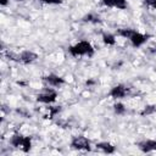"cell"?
Instances as JSON below:
<instances>
[{
	"label": "cell",
	"mask_w": 156,
	"mask_h": 156,
	"mask_svg": "<svg viewBox=\"0 0 156 156\" xmlns=\"http://www.w3.org/2000/svg\"><path fill=\"white\" fill-rule=\"evenodd\" d=\"M68 51L72 56H93L94 55V48L87 40H80L77 44L69 46Z\"/></svg>",
	"instance_id": "6da1fadb"
},
{
	"label": "cell",
	"mask_w": 156,
	"mask_h": 156,
	"mask_svg": "<svg viewBox=\"0 0 156 156\" xmlns=\"http://www.w3.org/2000/svg\"><path fill=\"white\" fill-rule=\"evenodd\" d=\"M7 57L12 61H17V62H21V63H32L34 62L37 58H38V54L30 51V50H23L21 51L20 54H16V52H7Z\"/></svg>",
	"instance_id": "7a4b0ae2"
},
{
	"label": "cell",
	"mask_w": 156,
	"mask_h": 156,
	"mask_svg": "<svg viewBox=\"0 0 156 156\" xmlns=\"http://www.w3.org/2000/svg\"><path fill=\"white\" fill-rule=\"evenodd\" d=\"M10 144L13 146V147H21L24 152H28L32 147V140H30V136H24L22 134H13L10 139Z\"/></svg>",
	"instance_id": "3957f363"
},
{
	"label": "cell",
	"mask_w": 156,
	"mask_h": 156,
	"mask_svg": "<svg viewBox=\"0 0 156 156\" xmlns=\"http://www.w3.org/2000/svg\"><path fill=\"white\" fill-rule=\"evenodd\" d=\"M56 98H57V93L51 88H46L37 95V101L43 104H51L56 100Z\"/></svg>",
	"instance_id": "277c9868"
},
{
	"label": "cell",
	"mask_w": 156,
	"mask_h": 156,
	"mask_svg": "<svg viewBox=\"0 0 156 156\" xmlns=\"http://www.w3.org/2000/svg\"><path fill=\"white\" fill-rule=\"evenodd\" d=\"M149 38H150L149 34H143V33L136 32V30L133 29V32H132V34L129 35L128 39H129L130 44H132L134 48H140L143 44H145V43L149 40Z\"/></svg>",
	"instance_id": "5b68a950"
},
{
	"label": "cell",
	"mask_w": 156,
	"mask_h": 156,
	"mask_svg": "<svg viewBox=\"0 0 156 156\" xmlns=\"http://www.w3.org/2000/svg\"><path fill=\"white\" fill-rule=\"evenodd\" d=\"M71 146L73 149H77V150H90V141L85 138V136H74L72 140H71Z\"/></svg>",
	"instance_id": "8992f818"
},
{
	"label": "cell",
	"mask_w": 156,
	"mask_h": 156,
	"mask_svg": "<svg viewBox=\"0 0 156 156\" xmlns=\"http://www.w3.org/2000/svg\"><path fill=\"white\" fill-rule=\"evenodd\" d=\"M128 93H129V89H128L126 85H123V84H117V85H115V87L110 90L108 95H110L112 99H122V98H126V96L128 95Z\"/></svg>",
	"instance_id": "52a82bcc"
},
{
	"label": "cell",
	"mask_w": 156,
	"mask_h": 156,
	"mask_svg": "<svg viewBox=\"0 0 156 156\" xmlns=\"http://www.w3.org/2000/svg\"><path fill=\"white\" fill-rule=\"evenodd\" d=\"M43 80L50 85V87H61L62 84H65V79L57 74H54V73H50L48 76H44L43 77Z\"/></svg>",
	"instance_id": "ba28073f"
},
{
	"label": "cell",
	"mask_w": 156,
	"mask_h": 156,
	"mask_svg": "<svg viewBox=\"0 0 156 156\" xmlns=\"http://www.w3.org/2000/svg\"><path fill=\"white\" fill-rule=\"evenodd\" d=\"M138 147L143 151V152H151V151H156V140L154 139H145L138 143Z\"/></svg>",
	"instance_id": "9c48e42d"
},
{
	"label": "cell",
	"mask_w": 156,
	"mask_h": 156,
	"mask_svg": "<svg viewBox=\"0 0 156 156\" xmlns=\"http://www.w3.org/2000/svg\"><path fill=\"white\" fill-rule=\"evenodd\" d=\"M105 6L108 7H117L121 10H124L127 7V0H101Z\"/></svg>",
	"instance_id": "30bf717a"
},
{
	"label": "cell",
	"mask_w": 156,
	"mask_h": 156,
	"mask_svg": "<svg viewBox=\"0 0 156 156\" xmlns=\"http://www.w3.org/2000/svg\"><path fill=\"white\" fill-rule=\"evenodd\" d=\"M96 149L106 152V154H113L115 152V146L107 141H101V143H98L96 144Z\"/></svg>",
	"instance_id": "8fae6325"
},
{
	"label": "cell",
	"mask_w": 156,
	"mask_h": 156,
	"mask_svg": "<svg viewBox=\"0 0 156 156\" xmlns=\"http://www.w3.org/2000/svg\"><path fill=\"white\" fill-rule=\"evenodd\" d=\"M83 22H89V23H100L101 20L96 13H88L83 17Z\"/></svg>",
	"instance_id": "7c38bea8"
},
{
	"label": "cell",
	"mask_w": 156,
	"mask_h": 156,
	"mask_svg": "<svg viewBox=\"0 0 156 156\" xmlns=\"http://www.w3.org/2000/svg\"><path fill=\"white\" fill-rule=\"evenodd\" d=\"M102 41L106 45H115L116 44V38L113 34L110 33H102Z\"/></svg>",
	"instance_id": "4fadbf2b"
},
{
	"label": "cell",
	"mask_w": 156,
	"mask_h": 156,
	"mask_svg": "<svg viewBox=\"0 0 156 156\" xmlns=\"http://www.w3.org/2000/svg\"><path fill=\"white\" fill-rule=\"evenodd\" d=\"M155 112H156V106L155 105H149V106L144 107V110L140 112V115L141 116H150V115H152Z\"/></svg>",
	"instance_id": "5bb4252c"
},
{
	"label": "cell",
	"mask_w": 156,
	"mask_h": 156,
	"mask_svg": "<svg viewBox=\"0 0 156 156\" xmlns=\"http://www.w3.org/2000/svg\"><path fill=\"white\" fill-rule=\"evenodd\" d=\"M113 111H115V113H117V115H124V112H126V107H124L123 104H121V102H116V104L113 105Z\"/></svg>",
	"instance_id": "9a60e30c"
},
{
	"label": "cell",
	"mask_w": 156,
	"mask_h": 156,
	"mask_svg": "<svg viewBox=\"0 0 156 156\" xmlns=\"http://www.w3.org/2000/svg\"><path fill=\"white\" fill-rule=\"evenodd\" d=\"M43 4H48V5H60L62 4V0H39Z\"/></svg>",
	"instance_id": "2e32d148"
},
{
	"label": "cell",
	"mask_w": 156,
	"mask_h": 156,
	"mask_svg": "<svg viewBox=\"0 0 156 156\" xmlns=\"http://www.w3.org/2000/svg\"><path fill=\"white\" fill-rule=\"evenodd\" d=\"M145 2H146L149 6H151L152 9L156 10V0H145Z\"/></svg>",
	"instance_id": "e0dca14e"
},
{
	"label": "cell",
	"mask_w": 156,
	"mask_h": 156,
	"mask_svg": "<svg viewBox=\"0 0 156 156\" xmlns=\"http://www.w3.org/2000/svg\"><path fill=\"white\" fill-rule=\"evenodd\" d=\"M7 2H9V0H0V5L1 6H6Z\"/></svg>",
	"instance_id": "ac0fdd59"
},
{
	"label": "cell",
	"mask_w": 156,
	"mask_h": 156,
	"mask_svg": "<svg viewBox=\"0 0 156 156\" xmlns=\"http://www.w3.org/2000/svg\"><path fill=\"white\" fill-rule=\"evenodd\" d=\"M16 1H23V0H16Z\"/></svg>",
	"instance_id": "d6986e66"
}]
</instances>
